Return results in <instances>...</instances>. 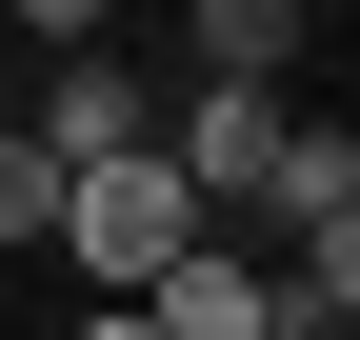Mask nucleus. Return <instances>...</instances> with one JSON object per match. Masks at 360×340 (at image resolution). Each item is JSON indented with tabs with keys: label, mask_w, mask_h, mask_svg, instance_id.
<instances>
[{
	"label": "nucleus",
	"mask_w": 360,
	"mask_h": 340,
	"mask_svg": "<svg viewBox=\"0 0 360 340\" xmlns=\"http://www.w3.org/2000/svg\"><path fill=\"white\" fill-rule=\"evenodd\" d=\"M20 140L60 160V181H80V160H141L160 140V80L141 60H40V120H20Z\"/></svg>",
	"instance_id": "nucleus-2"
},
{
	"label": "nucleus",
	"mask_w": 360,
	"mask_h": 340,
	"mask_svg": "<svg viewBox=\"0 0 360 340\" xmlns=\"http://www.w3.org/2000/svg\"><path fill=\"white\" fill-rule=\"evenodd\" d=\"M281 340H321V320H281Z\"/></svg>",
	"instance_id": "nucleus-8"
},
{
	"label": "nucleus",
	"mask_w": 360,
	"mask_h": 340,
	"mask_svg": "<svg viewBox=\"0 0 360 340\" xmlns=\"http://www.w3.org/2000/svg\"><path fill=\"white\" fill-rule=\"evenodd\" d=\"M260 200H281L300 240H321V221H360V140H340V120H281V181H260Z\"/></svg>",
	"instance_id": "nucleus-5"
},
{
	"label": "nucleus",
	"mask_w": 360,
	"mask_h": 340,
	"mask_svg": "<svg viewBox=\"0 0 360 340\" xmlns=\"http://www.w3.org/2000/svg\"><path fill=\"white\" fill-rule=\"evenodd\" d=\"M281 60H300V20H281V0H200V20H180V80H240V100H281Z\"/></svg>",
	"instance_id": "nucleus-4"
},
{
	"label": "nucleus",
	"mask_w": 360,
	"mask_h": 340,
	"mask_svg": "<svg viewBox=\"0 0 360 340\" xmlns=\"http://www.w3.org/2000/svg\"><path fill=\"white\" fill-rule=\"evenodd\" d=\"M20 240H60V160H40L20 120H0V261H20Z\"/></svg>",
	"instance_id": "nucleus-6"
},
{
	"label": "nucleus",
	"mask_w": 360,
	"mask_h": 340,
	"mask_svg": "<svg viewBox=\"0 0 360 340\" xmlns=\"http://www.w3.org/2000/svg\"><path fill=\"white\" fill-rule=\"evenodd\" d=\"M80 340H160V320H141V301H101V320H80Z\"/></svg>",
	"instance_id": "nucleus-7"
},
{
	"label": "nucleus",
	"mask_w": 360,
	"mask_h": 340,
	"mask_svg": "<svg viewBox=\"0 0 360 340\" xmlns=\"http://www.w3.org/2000/svg\"><path fill=\"white\" fill-rule=\"evenodd\" d=\"M200 240H220V221H200V181H180L160 140H141V160H80V181H60V261L101 280V301H160Z\"/></svg>",
	"instance_id": "nucleus-1"
},
{
	"label": "nucleus",
	"mask_w": 360,
	"mask_h": 340,
	"mask_svg": "<svg viewBox=\"0 0 360 340\" xmlns=\"http://www.w3.org/2000/svg\"><path fill=\"white\" fill-rule=\"evenodd\" d=\"M141 320H160V340H281V261H260V240H240V221H220V240H200V261H180V280H160V301H141Z\"/></svg>",
	"instance_id": "nucleus-3"
}]
</instances>
